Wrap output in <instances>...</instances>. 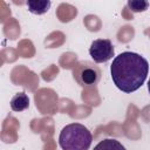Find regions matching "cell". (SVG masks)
Segmentation results:
<instances>
[{
    "label": "cell",
    "mask_w": 150,
    "mask_h": 150,
    "mask_svg": "<svg viewBox=\"0 0 150 150\" xmlns=\"http://www.w3.org/2000/svg\"><path fill=\"white\" fill-rule=\"evenodd\" d=\"M149 71V63L142 55L123 52L117 55L110 66L114 84L123 93L136 91L144 83Z\"/></svg>",
    "instance_id": "1"
},
{
    "label": "cell",
    "mask_w": 150,
    "mask_h": 150,
    "mask_svg": "<svg viewBox=\"0 0 150 150\" xmlns=\"http://www.w3.org/2000/svg\"><path fill=\"white\" fill-rule=\"evenodd\" d=\"M93 136L88 128L80 123L66 125L59 136V144L62 150H88Z\"/></svg>",
    "instance_id": "2"
},
{
    "label": "cell",
    "mask_w": 150,
    "mask_h": 150,
    "mask_svg": "<svg viewBox=\"0 0 150 150\" xmlns=\"http://www.w3.org/2000/svg\"><path fill=\"white\" fill-rule=\"evenodd\" d=\"M73 76L75 81L82 87L95 86L101 79V70L93 62L81 61L73 68Z\"/></svg>",
    "instance_id": "3"
},
{
    "label": "cell",
    "mask_w": 150,
    "mask_h": 150,
    "mask_svg": "<svg viewBox=\"0 0 150 150\" xmlns=\"http://www.w3.org/2000/svg\"><path fill=\"white\" fill-rule=\"evenodd\" d=\"M89 55L96 63L107 62L114 56V46L109 39L94 40L89 48Z\"/></svg>",
    "instance_id": "4"
},
{
    "label": "cell",
    "mask_w": 150,
    "mask_h": 150,
    "mask_svg": "<svg viewBox=\"0 0 150 150\" xmlns=\"http://www.w3.org/2000/svg\"><path fill=\"white\" fill-rule=\"evenodd\" d=\"M28 107H29V98L27 94H25L23 91L15 94L11 100V109L13 111L20 112L26 110Z\"/></svg>",
    "instance_id": "5"
},
{
    "label": "cell",
    "mask_w": 150,
    "mask_h": 150,
    "mask_svg": "<svg viewBox=\"0 0 150 150\" xmlns=\"http://www.w3.org/2000/svg\"><path fill=\"white\" fill-rule=\"evenodd\" d=\"M27 7H28V11L33 14H36V15H41V14H45L48 12L52 2L50 1H42V0H34V1H27L26 2Z\"/></svg>",
    "instance_id": "6"
},
{
    "label": "cell",
    "mask_w": 150,
    "mask_h": 150,
    "mask_svg": "<svg viewBox=\"0 0 150 150\" xmlns=\"http://www.w3.org/2000/svg\"><path fill=\"white\" fill-rule=\"evenodd\" d=\"M94 150H125V148L114 138H105L101 142H98L95 146Z\"/></svg>",
    "instance_id": "7"
},
{
    "label": "cell",
    "mask_w": 150,
    "mask_h": 150,
    "mask_svg": "<svg viewBox=\"0 0 150 150\" xmlns=\"http://www.w3.org/2000/svg\"><path fill=\"white\" fill-rule=\"evenodd\" d=\"M128 7L134 13L144 12L145 9H148L149 2L148 1H143V0H130V1H128Z\"/></svg>",
    "instance_id": "8"
},
{
    "label": "cell",
    "mask_w": 150,
    "mask_h": 150,
    "mask_svg": "<svg viewBox=\"0 0 150 150\" xmlns=\"http://www.w3.org/2000/svg\"><path fill=\"white\" fill-rule=\"evenodd\" d=\"M148 90H149V94H150V79H149V82H148Z\"/></svg>",
    "instance_id": "9"
}]
</instances>
